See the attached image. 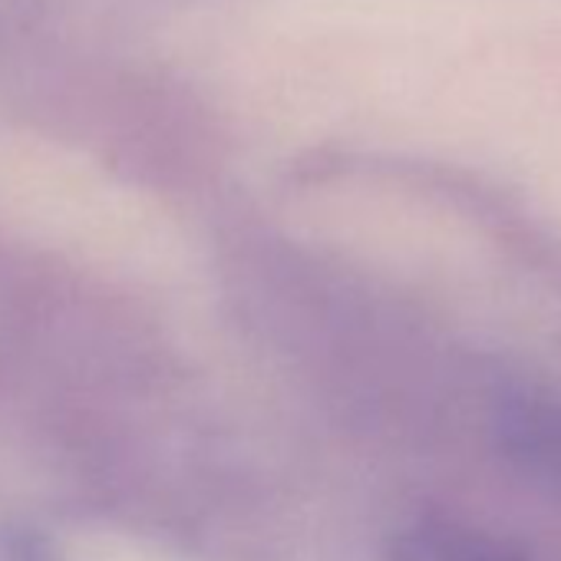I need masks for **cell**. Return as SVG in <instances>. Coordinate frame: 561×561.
<instances>
[{
  "label": "cell",
  "mask_w": 561,
  "mask_h": 561,
  "mask_svg": "<svg viewBox=\"0 0 561 561\" xmlns=\"http://www.w3.org/2000/svg\"><path fill=\"white\" fill-rule=\"evenodd\" d=\"M495 433L518 469L561 489V400L512 397L495 416Z\"/></svg>",
  "instance_id": "obj_1"
},
{
  "label": "cell",
  "mask_w": 561,
  "mask_h": 561,
  "mask_svg": "<svg viewBox=\"0 0 561 561\" xmlns=\"http://www.w3.org/2000/svg\"><path fill=\"white\" fill-rule=\"evenodd\" d=\"M393 561H522V558L485 531L446 518H426L397 535Z\"/></svg>",
  "instance_id": "obj_2"
},
{
  "label": "cell",
  "mask_w": 561,
  "mask_h": 561,
  "mask_svg": "<svg viewBox=\"0 0 561 561\" xmlns=\"http://www.w3.org/2000/svg\"><path fill=\"white\" fill-rule=\"evenodd\" d=\"M0 561H54V554L37 538L8 535L0 538Z\"/></svg>",
  "instance_id": "obj_3"
}]
</instances>
